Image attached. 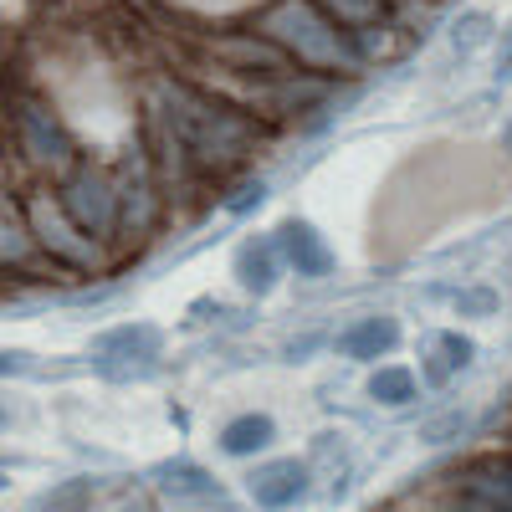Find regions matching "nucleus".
<instances>
[{
	"instance_id": "nucleus-9",
	"label": "nucleus",
	"mask_w": 512,
	"mask_h": 512,
	"mask_svg": "<svg viewBox=\"0 0 512 512\" xmlns=\"http://www.w3.org/2000/svg\"><path fill=\"white\" fill-rule=\"evenodd\" d=\"M395 344H400L395 318H359L354 328L338 333V354H349V359H379V354H390Z\"/></svg>"
},
{
	"instance_id": "nucleus-20",
	"label": "nucleus",
	"mask_w": 512,
	"mask_h": 512,
	"mask_svg": "<svg viewBox=\"0 0 512 512\" xmlns=\"http://www.w3.org/2000/svg\"><path fill=\"white\" fill-rule=\"evenodd\" d=\"M118 512H149V507H144V502H139V507H118Z\"/></svg>"
},
{
	"instance_id": "nucleus-8",
	"label": "nucleus",
	"mask_w": 512,
	"mask_h": 512,
	"mask_svg": "<svg viewBox=\"0 0 512 512\" xmlns=\"http://www.w3.org/2000/svg\"><path fill=\"white\" fill-rule=\"evenodd\" d=\"M277 272H282V251H277V241L251 236V241L236 251V277H241L246 292H272V287H277Z\"/></svg>"
},
{
	"instance_id": "nucleus-21",
	"label": "nucleus",
	"mask_w": 512,
	"mask_h": 512,
	"mask_svg": "<svg viewBox=\"0 0 512 512\" xmlns=\"http://www.w3.org/2000/svg\"><path fill=\"white\" fill-rule=\"evenodd\" d=\"M0 487H6V472H0Z\"/></svg>"
},
{
	"instance_id": "nucleus-16",
	"label": "nucleus",
	"mask_w": 512,
	"mask_h": 512,
	"mask_svg": "<svg viewBox=\"0 0 512 512\" xmlns=\"http://www.w3.org/2000/svg\"><path fill=\"white\" fill-rule=\"evenodd\" d=\"M456 303H461L466 313H487V308H492V292H466V297H456Z\"/></svg>"
},
{
	"instance_id": "nucleus-15",
	"label": "nucleus",
	"mask_w": 512,
	"mask_h": 512,
	"mask_svg": "<svg viewBox=\"0 0 512 512\" xmlns=\"http://www.w3.org/2000/svg\"><path fill=\"white\" fill-rule=\"evenodd\" d=\"M487 41V21L482 16H466L461 26H456V52H477Z\"/></svg>"
},
{
	"instance_id": "nucleus-19",
	"label": "nucleus",
	"mask_w": 512,
	"mask_h": 512,
	"mask_svg": "<svg viewBox=\"0 0 512 512\" xmlns=\"http://www.w3.org/2000/svg\"><path fill=\"white\" fill-rule=\"evenodd\" d=\"M502 36H507V52H502V77H507V72H512V26H507Z\"/></svg>"
},
{
	"instance_id": "nucleus-10",
	"label": "nucleus",
	"mask_w": 512,
	"mask_h": 512,
	"mask_svg": "<svg viewBox=\"0 0 512 512\" xmlns=\"http://www.w3.org/2000/svg\"><path fill=\"white\" fill-rule=\"evenodd\" d=\"M21 123H26V154H31V159H41V164H62V159L72 154L67 134L57 128V118H52L47 108H26Z\"/></svg>"
},
{
	"instance_id": "nucleus-17",
	"label": "nucleus",
	"mask_w": 512,
	"mask_h": 512,
	"mask_svg": "<svg viewBox=\"0 0 512 512\" xmlns=\"http://www.w3.org/2000/svg\"><path fill=\"white\" fill-rule=\"evenodd\" d=\"M0 374H26V354H0Z\"/></svg>"
},
{
	"instance_id": "nucleus-2",
	"label": "nucleus",
	"mask_w": 512,
	"mask_h": 512,
	"mask_svg": "<svg viewBox=\"0 0 512 512\" xmlns=\"http://www.w3.org/2000/svg\"><path fill=\"white\" fill-rule=\"evenodd\" d=\"M175 128H180L185 149L200 154V159H210V164L231 159L241 149V139H246V128L231 113L210 108L205 98H190V93H175Z\"/></svg>"
},
{
	"instance_id": "nucleus-11",
	"label": "nucleus",
	"mask_w": 512,
	"mask_h": 512,
	"mask_svg": "<svg viewBox=\"0 0 512 512\" xmlns=\"http://www.w3.org/2000/svg\"><path fill=\"white\" fill-rule=\"evenodd\" d=\"M277 441V425H272V415H236V420H226L221 425V451L226 456H256V451H267Z\"/></svg>"
},
{
	"instance_id": "nucleus-14",
	"label": "nucleus",
	"mask_w": 512,
	"mask_h": 512,
	"mask_svg": "<svg viewBox=\"0 0 512 512\" xmlns=\"http://www.w3.org/2000/svg\"><path fill=\"white\" fill-rule=\"evenodd\" d=\"M369 395L379 405H405V400H415V374L410 369H379L369 379Z\"/></svg>"
},
{
	"instance_id": "nucleus-5",
	"label": "nucleus",
	"mask_w": 512,
	"mask_h": 512,
	"mask_svg": "<svg viewBox=\"0 0 512 512\" xmlns=\"http://www.w3.org/2000/svg\"><path fill=\"white\" fill-rule=\"evenodd\" d=\"M272 31L287 41L297 57H308V62H338V57H344V47H338L333 26L318 21L308 6H282V11L272 16Z\"/></svg>"
},
{
	"instance_id": "nucleus-3",
	"label": "nucleus",
	"mask_w": 512,
	"mask_h": 512,
	"mask_svg": "<svg viewBox=\"0 0 512 512\" xmlns=\"http://www.w3.org/2000/svg\"><path fill=\"white\" fill-rule=\"evenodd\" d=\"M159 349H164V333L159 328L123 323V328H108V333L93 338V364L103 374H118L123 379V374H134V369H154Z\"/></svg>"
},
{
	"instance_id": "nucleus-7",
	"label": "nucleus",
	"mask_w": 512,
	"mask_h": 512,
	"mask_svg": "<svg viewBox=\"0 0 512 512\" xmlns=\"http://www.w3.org/2000/svg\"><path fill=\"white\" fill-rule=\"evenodd\" d=\"M277 251L287 256V267H297V277H328L333 272V251L323 246V236L308 221H282Z\"/></svg>"
},
{
	"instance_id": "nucleus-1",
	"label": "nucleus",
	"mask_w": 512,
	"mask_h": 512,
	"mask_svg": "<svg viewBox=\"0 0 512 512\" xmlns=\"http://www.w3.org/2000/svg\"><path fill=\"white\" fill-rule=\"evenodd\" d=\"M57 205L67 210V221L88 236V241H108L118 226V190L108 185V175H98L93 164H82L67 175Z\"/></svg>"
},
{
	"instance_id": "nucleus-18",
	"label": "nucleus",
	"mask_w": 512,
	"mask_h": 512,
	"mask_svg": "<svg viewBox=\"0 0 512 512\" xmlns=\"http://www.w3.org/2000/svg\"><path fill=\"white\" fill-rule=\"evenodd\" d=\"M333 6H338V11H349V16H364L374 0H333Z\"/></svg>"
},
{
	"instance_id": "nucleus-6",
	"label": "nucleus",
	"mask_w": 512,
	"mask_h": 512,
	"mask_svg": "<svg viewBox=\"0 0 512 512\" xmlns=\"http://www.w3.org/2000/svg\"><path fill=\"white\" fill-rule=\"evenodd\" d=\"M246 492L256 507H292L297 497L308 492V466L297 456H282V461H262L256 472L246 477Z\"/></svg>"
},
{
	"instance_id": "nucleus-22",
	"label": "nucleus",
	"mask_w": 512,
	"mask_h": 512,
	"mask_svg": "<svg viewBox=\"0 0 512 512\" xmlns=\"http://www.w3.org/2000/svg\"><path fill=\"white\" fill-rule=\"evenodd\" d=\"M0 425H6V410H0Z\"/></svg>"
},
{
	"instance_id": "nucleus-12",
	"label": "nucleus",
	"mask_w": 512,
	"mask_h": 512,
	"mask_svg": "<svg viewBox=\"0 0 512 512\" xmlns=\"http://www.w3.org/2000/svg\"><path fill=\"white\" fill-rule=\"evenodd\" d=\"M159 487L169 492V497H180V502H190V497H210L216 487H210V477L200 472V466H159Z\"/></svg>"
},
{
	"instance_id": "nucleus-4",
	"label": "nucleus",
	"mask_w": 512,
	"mask_h": 512,
	"mask_svg": "<svg viewBox=\"0 0 512 512\" xmlns=\"http://www.w3.org/2000/svg\"><path fill=\"white\" fill-rule=\"evenodd\" d=\"M26 216H31V236L47 246L52 256H62V262H72V267H93V262H98V241L82 236V231L67 221V210H62L57 200L36 195V200L26 205Z\"/></svg>"
},
{
	"instance_id": "nucleus-13",
	"label": "nucleus",
	"mask_w": 512,
	"mask_h": 512,
	"mask_svg": "<svg viewBox=\"0 0 512 512\" xmlns=\"http://www.w3.org/2000/svg\"><path fill=\"white\" fill-rule=\"evenodd\" d=\"M88 507H93V482L72 477V482H62V487H52L47 497H41L36 512H88Z\"/></svg>"
}]
</instances>
